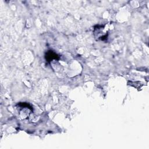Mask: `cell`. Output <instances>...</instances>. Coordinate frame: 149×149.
Masks as SVG:
<instances>
[{
    "mask_svg": "<svg viewBox=\"0 0 149 149\" xmlns=\"http://www.w3.org/2000/svg\"><path fill=\"white\" fill-rule=\"evenodd\" d=\"M45 58L47 62H51L54 59L58 60L59 59V56L55 52L51 50L48 51L47 52V53L45 54Z\"/></svg>",
    "mask_w": 149,
    "mask_h": 149,
    "instance_id": "cell-1",
    "label": "cell"
}]
</instances>
